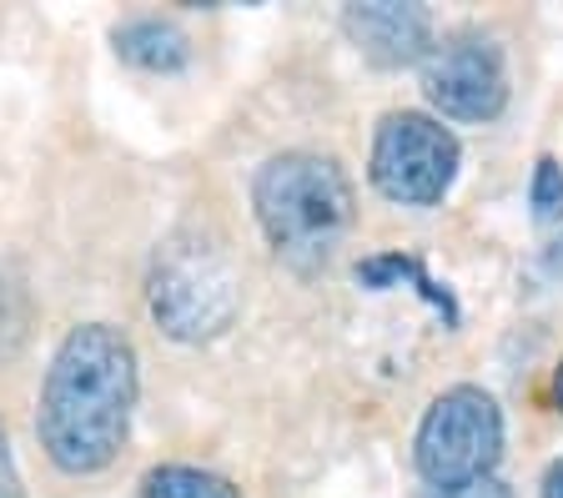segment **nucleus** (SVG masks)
Returning <instances> with one entry per match:
<instances>
[{
  "instance_id": "obj_1",
  "label": "nucleus",
  "mask_w": 563,
  "mask_h": 498,
  "mask_svg": "<svg viewBox=\"0 0 563 498\" xmlns=\"http://www.w3.org/2000/svg\"><path fill=\"white\" fill-rule=\"evenodd\" d=\"M136 408V353L111 322L66 332L41 383L35 433L60 474H101L121 453Z\"/></svg>"
},
{
  "instance_id": "obj_2",
  "label": "nucleus",
  "mask_w": 563,
  "mask_h": 498,
  "mask_svg": "<svg viewBox=\"0 0 563 498\" xmlns=\"http://www.w3.org/2000/svg\"><path fill=\"white\" fill-rule=\"evenodd\" d=\"M252 207H257L272 252L292 262L297 273H312L342 247L357 197H352L347 171L332 156L282 152L252 181Z\"/></svg>"
},
{
  "instance_id": "obj_3",
  "label": "nucleus",
  "mask_w": 563,
  "mask_h": 498,
  "mask_svg": "<svg viewBox=\"0 0 563 498\" xmlns=\"http://www.w3.org/2000/svg\"><path fill=\"white\" fill-rule=\"evenodd\" d=\"M242 287L227 252L207 237H172L152 267V312L176 343H207L236 322Z\"/></svg>"
},
{
  "instance_id": "obj_4",
  "label": "nucleus",
  "mask_w": 563,
  "mask_h": 498,
  "mask_svg": "<svg viewBox=\"0 0 563 498\" xmlns=\"http://www.w3.org/2000/svg\"><path fill=\"white\" fill-rule=\"evenodd\" d=\"M412 453L433 494L493 478V463L504 453V413L483 388H448L422 418Z\"/></svg>"
},
{
  "instance_id": "obj_5",
  "label": "nucleus",
  "mask_w": 563,
  "mask_h": 498,
  "mask_svg": "<svg viewBox=\"0 0 563 498\" xmlns=\"http://www.w3.org/2000/svg\"><path fill=\"white\" fill-rule=\"evenodd\" d=\"M457 177V136L422 111H393L373 142V187L387 202L433 207Z\"/></svg>"
},
{
  "instance_id": "obj_6",
  "label": "nucleus",
  "mask_w": 563,
  "mask_h": 498,
  "mask_svg": "<svg viewBox=\"0 0 563 498\" xmlns=\"http://www.w3.org/2000/svg\"><path fill=\"white\" fill-rule=\"evenodd\" d=\"M422 96L453 121H493L508 107L504 51L488 36H453L422 60Z\"/></svg>"
},
{
  "instance_id": "obj_7",
  "label": "nucleus",
  "mask_w": 563,
  "mask_h": 498,
  "mask_svg": "<svg viewBox=\"0 0 563 498\" xmlns=\"http://www.w3.org/2000/svg\"><path fill=\"white\" fill-rule=\"evenodd\" d=\"M347 36L357 41L373 66H408V60L428 56L433 41V15L422 5H402V0H367V5H347L342 15Z\"/></svg>"
},
{
  "instance_id": "obj_8",
  "label": "nucleus",
  "mask_w": 563,
  "mask_h": 498,
  "mask_svg": "<svg viewBox=\"0 0 563 498\" xmlns=\"http://www.w3.org/2000/svg\"><path fill=\"white\" fill-rule=\"evenodd\" d=\"M117 51L141 71H181L187 66V36L166 21H126L117 31Z\"/></svg>"
},
{
  "instance_id": "obj_9",
  "label": "nucleus",
  "mask_w": 563,
  "mask_h": 498,
  "mask_svg": "<svg viewBox=\"0 0 563 498\" xmlns=\"http://www.w3.org/2000/svg\"><path fill=\"white\" fill-rule=\"evenodd\" d=\"M141 498H242L222 474L187 468V463H166L141 478Z\"/></svg>"
},
{
  "instance_id": "obj_10",
  "label": "nucleus",
  "mask_w": 563,
  "mask_h": 498,
  "mask_svg": "<svg viewBox=\"0 0 563 498\" xmlns=\"http://www.w3.org/2000/svg\"><path fill=\"white\" fill-rule=\"evenodd\" d=\"M528 202H533V217L539 222H559L563 217V166L553 156H543L533 166V191H528Z\"/></svg>"
},
{
  "instance_id": "obj_11",
  "label": "nucleus",
  "mask_w": 563,
  "mask_h": 498,
  "mask_svg": "<svg viewBox=\"0 0 563 498\" xmlns=\"http://www.w3.org/2000/svg\"><path fill=\"white\" fill-rule=\"evenodd\" d=\"M428 498H514V488H508V484H498V478H478V484L443 488V494H428Z\"/></svg>"
},
{
  "instance_id": "obj_12",
  "label": "nucleus",
  "mask_w": 563,
  "mask_h": 498,
  "mask_svg": "<svg viewBox=\"0 0 563 498\" xmlns=\"http://www.w3.org/2000/svg\"><path fill=\"white\" fill-rule=\"evenodd\" d=\"M0 498H25L21 474H15V458H11V439H5V428H0Z\"/></svg>"
},
{
  "instance_id": "obj_13",
  "label": "nucleus",
  "mask_w": 563,
  "mask_h": 498,
  "mask_svg": "<svg viewBox=\"0 0 563 498\" xmlns=\"http://www.w3.org/2000/svg\"><path fill=\"white\" fill-rule=\"evenodd\" d=\"M539 498H563V458L549 463V474H543V494Z\"/></svg>"
},
{
  "instance_id": "obj_14",
  "label": "nucleus",
  "mask_w": 563,
  "mask_h": 498,
  "mask_svg": "<svg viewBox=\"0 0 563 498\" xmlns=\"http://www.w3.org/2000/svg\"><path fill=\"white\" fill-rule=\"evenodd\" d=\"M553 398H559V408H563V363H559V378H553Z\"/></svg>"
}]
</instances>
